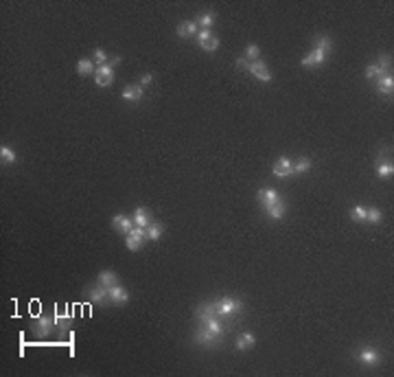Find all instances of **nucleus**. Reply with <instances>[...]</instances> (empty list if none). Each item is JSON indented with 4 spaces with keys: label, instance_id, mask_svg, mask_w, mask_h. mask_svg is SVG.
I'll use <instances>...</instances> for the list:
<instances>
[{
    "label": "nucleus",
    "instance_id": "f257e3e1",
    "mask_svg": "<svg viewBox=\"0 0 394 377\" xmlns=\"http://www.w3.org/2000/svg\"><path fill=\"white\" fill-rule=\"evenodd\" d=\"M213 307H215V314L223 318V316H232V314L243 312V300L241 298H230V296H223V298L215 300Z\"/></svg>",
    "mask_w": 394,
    "mask_h": 377
},
{
    "label": "nucleus",
    "instance_id": "b1692460",
    "mask_svg": "<svg viewBox=\"0 0 394 377\" xmlns=\"http://www.w3.org/2000/svg\"><path fill=\"white\" fill-rule=\"evenodd\" d=\"M97 70V64H95V59H90V57H83V59H79L77 62V73L79 75H92Z\"/></svg>",
    "mask_w": 394,
    "mask_h": 377
},
{
    "label": "nucleus",
    "instance_id": "1a4fd4ad",
    "mask_svg": "<svg viewBox=\"0 0 394 377\" xmlns=\"http://www.w3.org/2000/svg\"><path fill=\"white\" fill-rule=\"evenodd\" d=\"M256 197H259L261 206H270V204H276V202H280L278 191H276V188H271V187H263V188H259Z\"/></svg>",
    "mask_w": 394,
    "mask_h": 377
},
{
    "label": "nucleus",
    "instance_id": "c85d7f7f",
    "mask_svg": "<svg viewBox=\"0 0 394 377\" xmlns=\"http://www.w3.org/2000/svg\"><path fill=\"white\" fill-rule=\"evenodd\" d=\"M145 243L143 237H136V235H125V246H127V250H140Z\"/></svg>",
    "mask_w": 394,
    "mask_h": 377
},
{
    "label": "nucleus",
    "instance_id": "f8f14e48",
    "mask_svg": "<svg viewBox=\"0 0 394 377\" xmlns=\"http://www.w3.org/2000/svg\"><path fill=\"white\" fill-rule=\"evenodd\" d=\"M250 75H254L256 79H261V81H265V83H270V81H271V73H270V68H267V66L263 64L261 59L252 62V66H250Z\"/></svg>",
    "mask_w": 394,
    "mask_h": 377
},
{
    "label": "nucleus",
    "instance_id": "c756f323",
    "mask_svg": "<svg viewBox=\"0 0 394 377\" xmlns=\"http://www.w3.org/2000/svg\"><path fill=\"white\" fill-rule=\"evenodd\" d=\"M309 169H311V158L304 156V158H300L298 162L294 164V176H296V173H307Z\"/></svg>",
    "mask_w": 394,
    "mask_h": 377
},
{
    "label": "nucleus",
    "instance_id": "ddd939ff",
    "mask_svg": "<svg viewBox=\"0 0 394 377\" xmlns=\"http://www.w3.org/2000/svg\"><path fill=\"white\" fill-rule=\"evenodd\" d=\"M143 94H145V88L140 86V83H131V86H127L123 92H121V97H123L125 101L136 103V101H140V99H143Z\"/></svg>",
    "mask_w": 394,
    "mask_h": 377
},
{
    "label": "nucleus",
    "instance_id": "393cba45",
    "mask_svg": "<svg viewBox=\"0 0 394 377\" xmlns=\"http://www.w3.org/2000/svg\"><path fill=\"white\" fill-rule=\"evenodd\" d=\"M162 233H164V226L160 221H151V224L147 226V239L149 242H158V239L162 237Z\"/></svg>",
    "mask_w": 394,
    "mask_h": 377
},
{
    "label": "nucleus",
    "instance_id": "f3484780",
    "mask_svg": "<svg viewBox=\"0 0 394 377\" xmlns=\"http://www.w3.org/2000/svg\"><path fill=\"white\" fill-rule=\"evenodd\" d=\"M112 224H114L116 230H121V233L127 235L131 228H134V217H129V215H114V219H112Z\"/></svg>",
    "mask_w": 394,
    "mask_h": 377
},
{
    "label": "nucleus",
    "instance_id": "412c9836",
    "mask_svg": "<svg viewBox=\"0 0 394 377\" xmlns=\"http://www.w3.org/2000/svg\"><path fill=\"white\" fill-rule=\"evenodd\" d=\"M197 22L195 20H186V22H182V25H177V35L180 37H193V35H197Z\"/></svg>",
    "mask_w": 394,
    "mask_h": 377
},
{
    "label": "nucleus",
    "instance_id": "72a5a7b5",
    "mask_svg": "<svg viewBox=\"0 0 394 377\" xmlns=\"http://www.w3.org/2000/svg\"><path fill=\"white\" fill-rule=\"evenodd\" d=\"M107 62H110V57H107V53L103 49H97L95 51V64L97 66H105Z\"/></svg>",
    "mask_w": 394,
    "mask_h": 377
},
{
    "label": "nucleus",
    "instance_id": "6ab92c4d",
    "mask_svg": "<svg viewBox=\"0 0 394 377\" xmlns=\"http://www.w3.org/2000/svg\"><path fill=\"white\" fill-rule=\"evenodd\" d=\"M215 20H217V13L213 11H204L201 16H197V27H199V31H210V27L215 25Z\"/></svg>",
    "mask_w": 394,
    "mask_h": 377
},
{
    "label": "nucleus",
    "instance_id": "5701e85b",
    "mask_svg": "<svg viewBox=\"0 0 394 377\" xmlns=\"http://www.w3.org/2000/svg\"><path fill=\"white\" fill-rule=\"evenodd\" d=\"M313 49H316V51H322V53H331V49H333V40H331V37H328V35H324V33H322V35H318L316 37V42H313Z\"/></svg>",
    "mask_w": 394,
    "mask_h": 377
},
{
    "label": "nucleus",
    "instance_id": "4468645a",
    "mask_svg": "<svg viewBox=\"0 0 394 377\" xmlns=\"http://www.w3.org/2000/svg\"><path fill=\"white\" fill-rule=\"evenodd\" d=\"M263 211H265L267 217L271 219H283L285 215H287V206H285V202H276V204H270V206H263Z\"/></svg>",
    "mask_w": 394,
    "mask_h": 377
},
{
    "label": "nucleus",
    "instance_id": "c9c22d12",
    "mask_svg": "<svg viewBox=\"0 0 394 377\" xmlns=\"http://www.w3.org/2000/svg\"><path fill=\"white\" fill-rule=\"evenodd\" d=\"M153 81V75H143V77H140V86H143V88H147L149 86V83H151Z\"/></svg>",
    "mask_w": 394,
    "mask_h": 377
},
{
    "label": "nucleus",
    "instance_id": "7ed1b4c3",
    "mask_svg": "<svg viewBox=\"0 0 394 377\" xmlns=\"http://www.w3.org/2000/svg\"><path fill=\"white\" fill-rule=\"evenodd\" d=\"M95 83L98 88H107L114 83V68H112L110 64L105 66H97L95 70Z\"/></svg>",
    "mask_w": 394,
    "mask_h": 377
},
{
    "label": "nucleus",
    "instance_id": "f03ea898",
    "mask_svg": "<svg viewBox=\"0 0 394 377\" xmlns=\"http://www.w3.org/2000/svg\"><path fill=\"white\" fill-rule=\"evenodd\" d=\"M390 62H392L390 55H381L377 64H368L366 66V79H372V77L379 79L383 75H388L390 73Z\"/></svg>",
    "mask_w": 394,
    "mask_h": 377
},
{
    "label": "nucleus",
    "instance_id": "7c9ffc66",
    "mask_svg": "<svg viewBox=\"0 0 394 377\" xmlns=\"http://www.w3.org/2000/svg\"><path fill=\"white\" fill-rule=\"evenodd\" d=\"M261 55V49L256 44H247L246 46V59H250V62H256Z\"/></svg>",
    "mask_w": 394,
    "mask_h": 377
},
{
    "label": "nucleus",
    "instance_id": "cd10ccee",
    "mask_svg": "<svg viewBox=\"0 0 394 377\" xmlns=\"http://www.w3.org/2000/svg\"><path fill=\"white\" fill-rule=\"evenodd\" d=\"M0 160H2V164H13L18 160V156H16V152H13L11 147L2 145V147H0Z\"/></svg>",
    "mask_w": 394,
    "mask_h": 377
},
{
    "label": "nucleus",
    "instance_id": "6e6552de",
    "mask_svg": "<svg viewBox=\"0 0 394 377\" xmlns=\"http://www.w3.org/2000/svg\"><path fill=\"white\" fill-rule=\"evenodd\" d=\"M110 303L112 305H125V303H129V292L125 290L121 283H116V285L110 287Z\"/></svg>",
    "mask_w": 394,
    "mask_h": 377
},
{
    "label": "nucleus",
    "instance_id": "423d86ee",
    "mask_svg": "<svg viewBox=\"0 0 394 377\" xmlns=\"http://www.w3.org/2000/svg\"><path fill=\"white\" fill-rule=\"evenodd\" d=\"M197 42H199V46L204 51H208V53H213V51L219 49V37L213 35L210 31H199L197 33Z\"/></svg>",
    "mask_w": 394,
    "mask_h": 377
},
{
    "label": "nucleus",
    "instance_id": "20e7f679",
    "mask_svg": "<svg viewBox=\"0 0 394 377\" xmlns=\"http://www.w3.org/2000/svg\"><path fill=\"white\" fill-rule=\"evenodd\" d=\"M53 329H55V318H50V316H40V318H37L35 316L33 331H35L40 338H49L50 333H53Z\"/></svg>",
    "mask_w": 394,
    "mask_h": 377
},
{
    "label": "nucleus",
    "instance_id": "0eeeda50",
    "mask_svg": "<svg viewBox=\"0 0 394 377\" xmlns=\"http://www.w3.org/2000/svg\"><path fill=\"white\" fill-rule=\"evenodd\" d=\"M193 340L197 342V345H204V347H213V345H217L219 342V338L215 336V333H210L208 329L201 324V327H197L195 329V333H193Z\"/></svg>",
    "mask_w": 394,
    "mask_h": 377
},
{
    "label": "nucleus",
    "instance_id": "a211bd4d",
    "mask_svg": "<svg viewBox=\"0 0 394 377\" xmlns=\"http://www.w3.org/2000/svg\"><path fill=\"white\" fill-rule=\"evenodd\" d=\"M131 217H134V224L136 226H143V228H147V226L153 221L151 219V213H149L147 209H143V206H138V209L134 211V215H131Z\"/></svg>",
    "mask_w": 394,
    "mask_h": 377
},
{
    "label": "nucleus",
    "instance_id": "bb28decb",
    "mask_svg": "<svg viewBox=\"0 0 394 377\" xmlns=\"http://www.w3.org/2000/svg\"><path fill=\"white\" fill-rule=\"evenodd\" d=\"M55 324H57V329H68L70 327V320H73V314L70 312H55Z\"/></svg>",
    "mask_w": 394,
    "mask_h": 377
},
{
    "label": "nucleus",
    "instance_id": "9d476101",
    "mask_svg": "<svg viewBox=\"0 0 394 377\" xmlns=\"http://www.w3.org/2000/svg\"><path fill=\"white\" fill-rule=\"evenodd\" d=\"M271 173H274L276 178H289V176H294V162L289 158H280L278 162L274 164Z\"/></svg>",
    "mask_w": 394,
    "mask_h": 377
},
{
    "label": "nucleus",
    "instance_id": "dca6fc26",
    "mask_svg": "<svg viewBox=\"0 0 394 377\" xmlns=\"http://www.w3.org/2000/svg\"><path fill=\"white\" fill-rule=\"evenodd\" d=\"M377 90L381 92V94H386V97H392V92H394V77H392V73H388V75H383V77L377 79Z\"/></svg>",
    "mask_w": 394,
    "mask_h": 377
},
{
    "label": "nucleus",
    "instance_id": "9b49d317",
    "mask_svg": "<svg viewBox=\"0 0 394 377\" xmlns=\"http://www.w3.org/2000/svg\"><path fill=\"white\" fill-rule=\"evenodd\" d=\"M88 298H90V303H107V300H110V287L98 283L97 287H92V290L88 292Z\"/></svg>",
    "mask_w": 394,
    "mask_h": 377
},
{
    "label": "nucleus",
    "instance_id": "2eb2a0df",
    "mask_svg": "<svg viewBox=\"0 0 394 377\" xmlns=\"http://www.w3.org/2000/svg\"><path fill=\"white\" fill-rule=\"evenodd\" d=\"M326 57H328L326 53H322V51H316V49H313L311 53L307 55V57H302L300 66H307V68H311V66H322V64L326 62Z\"/></svg>",
    "mask_w": 394,
    "mask_h": 377
},
{
    "label": "nucleus",
    "instance_id": "e433bc0d",
    "mask_svg": "<svg viewBox=\"0 0 394 377\" xmlns=\"http://www.w3.org/2000/svg\"><path fill=\"white\" fill-rule=\"evenodd\" d=\"M107 64H110L112 68H116V66L121 64V57H119V55H116V57H112V59H110V62H107Z\"/></svg>",
    "mask_w": 394,
    "mask_h": 377
},
{
    "label": "nucleus",
    "instance_id": "f704fd0d",
    "mask_svg": "<svg viewBox=\"0 0 394 377\" xmlns=\"http://www.w3.org/2000/svg\"><path fill=\"white\" fill-rule=\"evenodd\" d=\"M237 66H239L241 70H246V73H250L252 62H250V59H246V57H239V59H237Z\"/></svg>",
    "mask_w": 394,
    "mask_h": 377
},
{
    "label": "nucleus",
    "instance_id": "aec40b11",
    "mask_svg": "<svg viewBox=\"0 0 394 377\" xmlns=\"http://www.w3.org/2000/svg\"><path fill=\"white\" fill-rule=\"evenodd\" d=\"M256 345V336L254 333H241V336L237 338V345H234V349L237 351H247V349H252Z\"/></svg>",
    "mask_w": 394,
    "mask_h": 377
},
{
    "label": "nucleus",
    "instance_id": "2f4dec72",
    "mask_svg": "<svg viewBox=\"0 0 394 377\" xmlns=\"http://www.w3.org/2000/svg\"><path fill=\"white\" fill-rule=\"evenodd\" d=\"M381 217H383L381 211L374 209V206L368 211V213H366V221H370V224H381Z\"/></svg>",
    "mask_w": 394,
    "mask_h": 377
},
{
    "label": "nucleus",
    "instance_id": "39448f33",
    "mask_svg": "<svg viewBox=\"0 0 394 377\" xmlns=\"http://www.w3.org/2000/svg\"><path fill=\"white\" fill-rule=\"evenodd\" d=\"M357 360L366 366H379L381 364V353H379L374 347H364L357 353Z\"/></svg>",
    "mask_w": 394,
    "mask_h": 377
},
{
    "label": "nucleus",
    "instance_id": "4be33fe9",
    "mask_svg": "<svg viewBox=\"0 0 394 377\" xmlns=\"http://www.w3.org/2000/svg\"><path fill=\"white\" fill-rule=\"evenodd\" d=\"M97 283H101V285H105V287H112L119 283V274H116L114 270H103V272H98Z\"/></svg>",
    "mask_w": 394,
    "mask_h": 377
},
{
    "label": "nucleus",
    "instance_id": "473e14b6",
    "mask_svg": "<svg viewBox=\"0 0 394 377\" xmlns=\"http://www.w3.org/2000/svg\"><path fill=\"white\" fill-rule=\"evenodd\" d=\"M366 213H368V211H366L364 206H359V204H357L353 211H350V217H353L355 221H366Z\"/></svg>",
    "mask_w": 394,
    "mask_h": 377
},
{
    "label": "nucleus",
    "instance_id": "a878e982",
    "mask_svg": "<svg viewBox=\"0 0 394 377\" xmlns=\"http://www.w3.org/2000/svg\"><path fill=\"white\" fill-rule=\"evenodd\" d=\"M392 173H394V167H392L390 160H381V162L377 164V176L379 178L388 180V178H392Z\"/></svg>",
    "mask_w": 394,
    "mask_h": 377
}]
</instances>
